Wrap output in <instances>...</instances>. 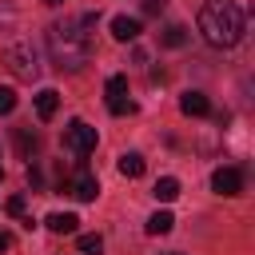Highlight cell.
Wrapping results in <instances>:
<instances>
[{"label": "cell", "instance_id": "44dd1931", "mask_svg": "<svg viewBox=\"0 0 255 255\" xmlns=\"http://www.w3.org/2000/svg\"><path fill=\"white\" fill-rule=\"evenodd\" d=\"M163 4H167V0H143V12H147V16H159Z\"/></svg>", "mask_w": 255, "mask_h": 255}, {"label": "cell", "instance_id": "9a60e30c", "mask_svg": "<svg viewBox=\"0 0 255 255\" xmlns=\"http://www.w3.org/2000/svg\"><path fill=\"white\" fill-rule=\"evenodd\" d=\"M104 92H108V100H116V96H128V76H108Z\"/></svg>", "mask_w": 255, "mask_h": 255}, {"label": "cell", "instance_id": "603a6c76", "mask_svg": "<svg viewBox=\"0 0 255 255\" xmlns=\"http://www.w3.org/2000/svg\"><path fill=\"white\" fill-rule=\"evenodd\" d=\"M0 179H4V159H0Z\"/></svg>", "mask_w": 255, "mask_h": 255}, {"label": "cell", "instance_id": "cb8c5ba5", "mask_svg": "<svg viewBox=\"0 0 255 255\" xmlns=\"http://www.w3.org/2000/svg\"><path fill=\"white\" fill-rule=\"evenodd\" d=\"M44 4H60V0H44Z\"/></svg>", "mask_w": 255, "mask_h": 255}, {"label": "cell", "instance_id": "277c9868", "mask_svg": "<svg viewBox=\"0 0 255 255\" xmlns=\"http://www.w3.org/2000/svg\"><path fill=\"white\" fill-rule=\"evenodd\" d=\"M4 60H8V68H12L20 80H36V76H40V60H36V48H32V44H12V48L4 52Z\"/></svg>", "mask_w": 255, "mask_h": 255}, {"label": "cell", "instance_id": "9c48e42d", "mask_svg": "<svg viewBox=\"0 0 255 255\" xmlns=\"http://www.w3.org/2000/svg\"><path fill=\"white\" fill-rule=\"evenodd\" d=\"M44 227H48V231H56V235H72V231L80 227V219H76L72 211H52V215L44 219Z\"/></svg>", "mask_w": 255, "mask_h": 255}, {"label": "cell", "instance_id": "d6986e66", "mask_svg": "<svg viewBox=\"0 0 255 255\" xmlns=\"http://www.w3.org/2000/svg\"><path fill=\"white\" fill-rule=\"evenodd\" d=\"M12 108H16V92L12 88H0V116H8Z\"/></svg>", "mask_w": 255, "mask_h": 255}, {"label": "cell", "instance_id": "4fadbf2b", "mask_svg": "<svg viewBox=\"0 0 255 255\" xmlns=\"http://www.w3.org/2000/svg\"><path fill=\"white\" fill-rule=\"evenodd\" d=\"M175 227V215L171 211H155L151 219H147V235H167Z\"/></svg>", "mask_w": 255, "mask_h": 255}, {"label": "cell", "instance_id": "52a82bcc", "mask_svg": "<svg viewBox=\"0 0 255 255\" xmlns=\"http://www.w3.org/2000/svg\"><path fill=\"white\" fill-rule=\"evenodd\" d=\"M56 108H60V92H56V88H40V92H36V116H40V120H52Z\"/></svg>", "mask_w": 255, "mask_h": 255}, {"label": "cell", "instance_id": "6da1fadb", "mask_svg": "<svg viewBox=\"0 0 255 255\" xmlns=\"http://www.w3.org/2000/svg\"><path fill=\"white\" fill-rule=\"evenodd\" d=\"M48 52H52L56 68L80 72L92 60V40L80 20H56V24H48Z\"/></svg>", "mask_w": 255, "mask_h": 255}, {"label": "cell", "instance_id": "2e32d148", "mask_svg": "<svg viewBox=\"0 0 255 255\" xmlns=\"http://www.w3.org/2000/svg\"><path fill=\"white\" fill-rule=\"evenodd\" d=\"M76 247H80L84 255H100V251H104V239H100V235H80Z\"/></svg>", "mask_w": 255, "mask_h": 255}, {"label": "cell", "instance_id": "ffe728a7", "mask_svg": "<svg viewBox=\"0 0 255 255\" xmlns=\"http://www.w3.org/2000/svg\"><path fill=\"white\" fill-rule=\"evenodd\" d=\"M8 215H24V195H12L8 199Z\"/></svg>", "mask_w": 255, "mask_h": 255}, {"label": "cell", "instance_id": "30bf717a", "mask_svg": "<svg viewBox=\"0 0 255 255\" xmlns=\"http://www.w3.org/2000/svg\"><path fill=\"white\" fill-rule=\"evenodd\" d=\"M112 36L124 40V44L135 40V36H139V20H135V16H116V20H112Z\"/></svg>", "mask_w": 255, "mask_h": 255}, {"label": "cell", "instance_id": "d4e9b609", "mask_svg": "<svg viewBox=\"0 0 255 255\" xmlns=\"http://www.w3.org/2000/svg\"><path fill=\"white\" fill-rule=\"evenodd\" d=\"M171 255H175V251H171Z\"/></svg>", "mask_w": 255, "mask_h": 255}, {"label": "cell", "instance_id": "8992f818", "mask_svg": "<svg viewBox=\"0 0 255 255\" xmlns=\"http://www.w3.org/2000/svg\"><path fill=\"white\" fill-rule=\"evenodd\" d=\"M68 191H72L80 203H92V199L100 195V183H96V175H88V171H84V175H76V179L68 183Z\"/></svg>", "mask_w": 255, "mask_h": 255}, {"label": "cell", "instance_id": "7402d4cb", "mask_svg": "<svg viewBox=\"0 0 255 255\" xmlns=\"http://www.w3.org/2000/svg\"><path fill=\"white\" fill-rule=\"evenodd\" d=\"M8 247H12V235H8V231H0V251H8Z\"/></svg>", "mask_w": 255, "mask_h": 255}, {"label": "cell", "instance_id": "e0dca14e", "mask_svg": "<svg viewBox=\"0 0 255 255\" xmlns=\"http://www.w3.org/2000/svg\"><path fill=\"white\" fill-rule=\"evenodd\" d=\"M108 112H112V116H128V112H135V104H131L128 96H116V100H108Z\"/></svg>", "mask_w": 255, "mask_h": 255}, {"label": "cell", "instance_id": "7c38bea8", "mask_svg": "<svg viewBox=\"0 0 255 255\" xmlns=\"http://www.w3.org/2000/svg\"><path fill=\"white\" fill-rule=\"evenodd\" d=\"M151 195H155L159 203H171V199L179 195V179H171V175H163V179H155V187H151Z\"/></svg>", "mask_w": 255, "mask_h": 255}, {"label": "cell", "instance_id": "ba28073f", "mask_svg": "<svg viewBox=\"0 0 255 255\" xmlns=\"http://www.w3.org/2000/svg\"><path fill=\"white\" fill-rule=\"evenodd\" d=\"M179 112H183V116H207L211 104H207L203 92H183V96H179Z\"/></svg>", "mask_w": 255, "mask_h": 255}, {"label": "cell", "instance_id": "ac0fdd59", "mask_svg": "<svg viewBox=\"0 0 255 255\" xmlns=\"http://www.w3.org/2000/svg\"><path fill=\"white\" fill-rule=\"evenodd\" d=\"M16 143H20V151H24V155H32V151L40 147V139H36V131H20V135H16Z\"/></svg>", "mask_w": 255, "mask_h": 255}, {"label": "cell", "instance_id": "3957f363", "mask_svg": "<svg viewBox=\"0 0 255 255\" xmlns=\"http://www.w3.org/2000/svg\"><path fill=\"white\" fill-rule=\"evenodd\" d=\"M64 147L72 151V155H92L96 151V128L92 124H84V120H72L68 128H64Z\"/></svg>", "mask_w": 255, "mask_h": 255}, {"label": "cell", "instance_id": "5b68a950", "mask_svg": "<svg viewBox=\"0 0 255 255\" xmlns=\"http://www.w3.org/2000/svg\"><path fill=\"white\" fill-rule=\"evenodd\" d=\"M211 191H215V195H239V191H243V171H239V167H215Z\"/></svg>", "mask_w": 255, "mask_h": 255}, {"label": "cell", "instance_id": "7a4b0ae2", "mask_svg": "<svg viewBox=\"0 0 255 255\" xmlns=\"http://www.w3.org/2000/svg\"><path fill=\"white\" fill-rule=\"evenodd\" d=\"M199 32L211 48H235L243 40V12L231 0H211L199 8Z\"/></svg>", "mask_w": 255, "mask_h": 255}, {"label": "cell", "instance_id": "5bb4252c", "mask_svg": "<svg viewBox=\"0 0 255 255\" xmlns=\"http://www.w3.org/2000/svg\"><path fill=\"white\" fill-rule=\"evenodd\" d=\"M159 40H163L167 48H183V44H187V28H179V24H167Z\"/></svg>", "mask_w": 255, "mask_h": 255}, {"label": "cell", "instance_id": "8fae6325", "mask_svg": "<svg viewBox=\"0 0 255 255\" xmlns=\"http://www.w3.org/2000/svg\"><path fill=\"white\" fill-rule=\"evenodd\" d=\"M120 171H124L128 179H139V175H143V155H139V151H124V155H120Z\"/></svg>", "mask_w": 255, "mask_h": 255}]
</instances>
